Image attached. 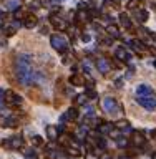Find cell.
<instances>
[{
	"label": "cell",
	"instance_id": "6da1fadb",
	"mask_svg": "<svg viewBox=\"0 0 156 159\" xmlns=\"http://www.w3.org/2000/svg\"><path fill=\"white\" fill-rule=\"evenodd\" d=\"M118 103L115 101L113 98H105L103 99V110L106 111V113H110V115H113V113H116L118 111Z\"/></svg>",
	"mask_w": 156,
	"mask_h": 159
},
{
	"label": "cell",
	"instance_id": "7a4b0ae2",
	"mask_svg": "<svg viewBox=\"0 0 156 159\" xmlns=\"http://www.w3.org/2000/svg\"><path fill=\"white\" fill-rule=\"evenodd\" d=\"M136 93H138V98H153V88H151L149 85H140L138 88H136Z\"/></svg>",
	"mask_w": 156,
	"mask_h": 159
},
{
	"label": "cell",
	"instance_id": "3957f363",
	"mask_svg": "<svg viewBox=\"0 0 156 159\" xmlns=\"http://www.w3.org/2000/svg\"><path fill=\"white\" fill-rule=\"evenodd\" d=\"M138 103L145 108V110H148V111L156 110V99L154 98H138Z\"/></svg>",
	"mask_w": 156,
	"mask_h": 159
},
{
	"label": "cell",
	"instance_id": "277c9868",
	"mask_svg": "<svg viewBox=\"0 0 156 159\" xmlns=\"http://www.w3.org/2000/svg\"><path fill=\"white\" fill-rule=\"evenodd\" d=\"M5 101L10 104V106H18V104L22 103V98L18 96L17 93H13V91H7V94H5Z\"/></svg>",
	"mask_w": 156,
	"mask_h": 159
},
{
	"label": "cell",
	"instance_id": "5b68a950",
	"mask_svg": "<svg viewBox=\"0 0 156 159\" xmlns=\"http://www.w3.org/2000/svg\"><path fill=\"white\" fill-rule=\"evenodd\" d=\"M52 45L57 50H62V52H63L65 47H67V40L63 37H60V35H53V37H52Z\"/></svg>",
	"mask_w": 156,
	"mask_h": 159
},
{
	"label": "cell",
	"instance_id": "8992f818",
	"mask_svg": "<svg viewBox=\"0 0 156 159\" xmlns=\"http://www.w3.org/2000/svg\"><path fill=\"white\" fill-rule=\"evenodd\" d=\"M115 55H116V60H121V61H130V60H131V55H130V53H128L123 47L116 48Z\"/></svg>",
	"mask_w": 156,
	"mask_h": 159
},
{
	"label": "cell",
	"instance_id": "52a82bcc",
	"mask_svg": "<svg viewBox=\"0 0 156 159\" xmlns=\"http://www.w3.org/2000/svg\"><path fill=\"white\" fill-rule=\"evenodd\" d=\"M50 22H52V25L55 27V28H58V30H65L67 28V22L58 18V17H55V15L50 17Z\"/></svg>",
	"mask_w": 156,
	"mask_h": 159
},
{
	"label": "cell",
	"instance_id": "ba28073f",
	"mask_svg": "<svg viewBox=\"0 0 156 159\" xmlns=\"http://www.w3.org/2000/svg\"><path fill=\"white\" fill-rule=\"evenodd\" d=\"M131 143L135 144V146H141V144H145V136L140 133V131H133L131 134Z\"/></svg>",
	"mask_w": 156,
	"mask_h": 159
},
{
	"label": "cell",
	"instance_id": "9c48e42d",
	"mask_svg": "<svg viewBox=\"0 0 156 159\" xmlns=\"http://www.w3.org/2000/svg\"><path fill=\"white\" fill-rule=\"evenodd\" d=\"M22 143H23L22 136H13V138H10L8 141H5V144H8V146L13 148V149H18V148L22 146Z\"/></svg>",
	"mask_w": 156,
	"mask_h": 159
},
{
	"label": "cell",
	"instance_id": "30bf717a",
	"mask_svg": "<svg viewBox=\"0 0 156 159\" xmlns=\"http://www.w3.org/2000/svg\"><path fill=\"white\" fill-rule=\"evenodd\" d=\"M83 81H85V78H83L81 75H73L71 78H70V83H71V85H75V86L83 85Z\"/></svg>",
	"mask_w": 156,
	"mask_h": 159
},
{
	"label": "cell",
	"instance_id": "8fae6325",
	"mask_svg": "<svg viewBox=\"0 0 156 159\" xmlns=\"http://www.w3.org/2000/svg\"><path fill=\"white\" fill-rule=\"evenodd\" d=\"M98 70L101 71V73H106V71L110 70V63L106 60H103V58H101V60H98Z\"/></svg>",
	"mask_w": 156,
	"mask_h": 159
},
{
	"label": "cell",
	"instance_id": "7c38bea8",
	"mask_svg": "<svg viewBox=\"0 0 156 159\" xmlns=\"http://www.w3.org/2000/svg\"><path fill=\"white\" fill-rule=\"evenodd\" d=\"M120 23L125 27V28H131V20L128 15H120Z\"/></svg>",
	"mask_w": 156,
	"mask_h": 159
},
{
	"label": "cell",
	"instance_id": "4fadbf2b",
	"mask_svg": "<svg viewBox=\"0 0 156 159\" xmlns=\"http://www.w3.org/2000/svg\"><path fill=\"white\" fill-rule=\"evenodd\" d=\"M25 25L28 27V28L35 27V25H37V17H35V15H28V17L25 18Z\"/></svg>",
	"mask_w": 156,
	"mask_h": 159
},
{
	"label": "cell",
	"instance_id": "5bb4252c",
	"mask_svg": "<svg viewBox=\"0 0 156 159\" xmlns=\"http://www.w3.org/2000/svg\"><path fill=\"white\" fill-rule=\"evenodd\" d=\"M111 129H113V124H111V123H105V124H101V128H100V131H101L103 134L111 133Z\"/></svg>",
	"mask_w": 156,
	"mask_h": 159
},
{
	"label": "cell",
	"instance_id": "9a60e30c",
	"mask_svg": "<svg viewBox=\"0 0 156 159\" xmlns=\"http://www.w3.org/2000/svg\"><path fill=\"white\" fill-rule=\"evenodd\" d=\"M131 47H133L135 52H145V50H146L145 45L143 43H138V42H131Z\"/></svg>",
	"mask_w": 156,
	"mask_h": 159
},
{
	"label": "cell",
	"instance_id": "2e32d148",
	"mask_svg": "<svg viewBox=\"0 0 156 159\" xmlns=\"http://www.w3.org/2000/svg\"><path fill=\"white\" fill-rule=\"evenodd\" d=\"M47 133H48V138L50 139L57 138V128H55V126H47Z\"/></svg>",
	"mask_w": 156,
	"mask_h": 159
},
{
	"label": "cell",
	"instance_id": "e0dca14e",
	"mask_svg": "<svg viewBox=\"0 0 156 159\" xmlns=\"http://www.w3.org/2000/svg\"><path fill=\"white\" fill-rule=\"evenodd\" d=\"M67 118H70V119H76V118H78V110H76V108H71V110H68Z\"/></svg>",
	"mask_w": 156,
	"mask_h": 159
},
{
	"label": "cell",
	"instance_id": "ac0fdd59",
	"mask_svg": "<svg viewBox=\"0 0 156 159\" xmlns=\"http://www.w3.org/2000/svg\"><path fill=\"white\" fill-rule=\"evenodd\" d=\"M67 151H68V154H70V156H80V149L78 148H73V146H68L67 148Z\"/></svg>",
	"mask_w": 156,
	"mask_h": 159
},
{
	"label": "cell",
	"instance_id": "d6986e66",
	"mask_svg": "<svg viewBox=\"0 0 156 159\" xmlns=\"http://www.w3.org/2000/svg\"><path fill=\"white\" fill-rule=\"evenodd\" d=\"M136 18H138L140 22H146V20H148V12H145V10L138 12V15H136Z\"/></svg>",
	"mask_w": 156,
	"mask_h": 159
},
{
	"label": "cell",
	"instance_id": "ffe728a7",
	"mask_svg": "<svg viewBox=\"0 0 156 159\" xmlns=\"http://www.w3.org/2000/svg\"><path fill=\"white\" fill-rule=\"evenodd\" d=\"M140 5V0H130V2L126 3V8L128 10H133V8H136Z\"/></svg>",
	"mask_w": 156,
	"mask_h": 159
},
{
	"label": "cell",
	"instance_id": "44dd1931",
	"mask_svg": "<svg viewBox=\"0 0 156 159\" xmlns=\"http://www.w3.org/2000/svg\"><path fill=\"white\" fill-rule=\"evenodd\" d=\"M106 30H108L110 35H113V37H120V33H118V30H116V27H115V25H110Z\"/></svg>",
	"mask_w": 156,
	"mask_h": 159
},
{
	"label": "cell",
	"instance_id": "7402d4cb",
	"mask_svg": "<svg viewBox=\"0 0 156 159\" xmlns=\"http://www.w3.org/2000/svg\"><path fill=\"white\" fill-rule=\"evenodd\" d=\"M116 128H130V123H128L126 119H120V121H116Z\"/></svg>",
	"mask_w": 156,
	"mask_h": 159
},
{
	"label": "cell",
	"instance_id": "603a6c76",
	"mask_svg": "<svg viewBox=\"0 0 156 159\" xmlns=\"http://www.w3.org/2000/svg\"><path fill=\"white\" fill-rule=\"evenodd\" d=\"M85 96H86V98H91V99H93V98H96V91H95V90H86Z\"/></svg>",
	"mask_w": 156,
	"mask_h": 159
},
{
	"label": "cell",
	"instance_id": "cb8c5ba5",
	"mask_svg": "<svg viewBox=\"0 0 156 159\" xmlns=\"http://www.w3.org/2000/svg\"><path fill=\"white\" fill-rule=\"evenodd\" d=\"M32 141H33V144H35V146H42V144H43V139L40 138V136H35V138L32 139Z\"/></svg>",
	"mask_w": 156,
	"mask_h": 159
},
{
	"label": "cell",
	"instance_id": "d4e9b609",
	"mask_svg": "<svg viewBox=\"0 0 156 159\" xmlns=\"http://www.w3.org/2000/svg\"><path fill=\"white\" fill-rule=\"evenodd\" d=\"M25 156H27V157H33L35 154H33V151H32V149H25Z\"/></svg>",
	"mask_w": 156,
	"mask_h": 159
},
{
	"label": "cell",
	"instance_id": "484cf974",
	"mask_svg": "<svg viewBox=\"0 0 156 159\" xmlns=\"http://www.w3.org/2000/svg\"><path fill=\"white\" fill-rule=\"evenodd\" d=\"M118 146H120V148H123V146H126V139H123V138H120V139H118Z\"/></svg>",
	"mask_w": 156,
	"mask_h": 159
},
{
	"label": "cell",
	"instance_id": "4316f807",
	"mask_svg": "<svg viewBox=\"0 0 156 159\" xmlns=\"http://www.w3.org/2000/svg\"><path fill=\"white\" fill-rule=\"evenodd\" d=\"M85 99H86V96H85V94H81V96H78V98H76V103H78V104H81V103L85 101Z\"/></svg>",
	"mask_w": 156,
	"mask_h": 159
},
{
	"label": "cell",
	"instance_id": "83f0119b",
	"mask_svg": "<svg viewBox=\"0 0 156 159\" xmlns=\"http://www.w3.org/2000/svg\"><path fill=\"white\" fill-rule=\"evenodd\" d=\"M115 85H116V88H121V86H123V80H121V78H118L116 81H115Z\"/></svg>",
	"mask_w": 156,
	"mask_h": 159
},
{
	"label": "cell",
	"instance_id": "f1b7e54d",
	"mask_svg": "<svg viewBox=\"0 0 156 159\" xmlns=\"http://www.w3.org/2000/svg\"><path fill=\"white\" fill-rule=\"evenodd\" d=\"M128 156H130V157H135V156H136V151H135V149H130V151H128Z\"/></svg>",
	"mask_w": 156,
	"mask_h": 159
},
{
	"label": "cell",
	"instance_id": "f546056e",
	"mask_svg": "<svg viewBox=\"0 0 156 159\" xmlns=\"http://www.w3.org/2000/svg\"><path fill=\"white\" fill-rule=\"evenodd\" d=\"M15 33V30H5V35H13Z\"/></svg>",
	"mask_w": 156,
	"mask_h": 159
},
{
	"label": "cell",
	"instance_id": "4dcf8cb0",
	"mask_svg": "<svg viewBox=\"0 0 156 159\" xmlns=\"http://www.w3.org/2000/svg\"><path fill=\"white\" fill-rule=\"evenodd\" d=\"M101 159H110V157H108V156H103V157H101Z\"/></svg>",
	"mask_w": 156,
	"mask_h": 159
},
{
	"label": "cell",
	"instance_id": "1f68e13d",
	"mask_svg": "<svg viewBox=\"0 0 156 159\" xmlns=\"http://www.w3.org/2000/svg\"><path fill=\"white\" fill-rule=\"evenodd\" d=\"M121 159H126V157H121Z\"/></svg>",
	"mask_w": 156,
	"mask_h": 159
}]
</instances>
